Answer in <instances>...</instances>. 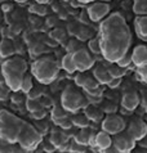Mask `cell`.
Returning a JSON list of instances; mask_svg holds the SVG:
<instances>
[{
	"instance_id": "obj_2",
	"label": "cell",
	"mask_w": 147,
	"mask_h": 153,
	"mask_svg": "<svg viewBox=\"0 0 147 153\" xmlns=\"http://www.w3.org/2000/svg\"><path fill=\"white\" fill-rule=\"evenodd\" d=\"M28 65L22 57H12L2 63V71L4 75V84L12 91H20L23 77L27 74Z\"/></svg>"
},
{
	"instance_id": "obj_29",
	"label": "cell",
	"mask_w": 147,
	"mask_h": 153,
	"mask_svg": "<svg viewBox=\"0 0 147 153\" xmlns=\"http://www.w3.org/2000/svg\"><path fill=\"white\" fill-rule=\"evenodd\" d=\"M88 49L90 53L96 54V56H101V44H99L98 37H94V39H90L88 42Z\"/></svg>"
},
{
	"instance_id": "obj_39",
	"label": "cell",
	"mask_w": 147,
	"mask_h": 153,
	"mask_svg": "<svg viewBox=\"0 0 147 153\" xmlns=\"http://www.w3.org/2000/svg\"><path fill=\"white\" fill-rule=\"evenodd\" d=\"M31 116L35 118V120H41V118H44L46 116V111H45V108H40L35 112H31Z\"/></svg>"
},
{
	"instance_id": "obj_41",
	"label": "cell",
	"mask_w": 147,
	"mask_h": 153,
	"mask_svg": "<svg viewBox=\"0 0 147 153\" xmlns=\"http://www.w3.org/2000/svg\"><path fill=\"white\" fill-rule=\"evenodd\" d=\"M116 105H114V104H107L106 105V108H103V111H106L107 112V114H112V113H116Z\"/></svg>"
},
{
	"instance_id": "obj_34",
	"label": "cell",
	"mask_w": 147,
	"mask_h": 153,
	"mask_svg": "<svg viewBox=\"0 0 147 153\" xmlns=\"http://www.w3.org/2000/svg\"><path fill=\"white\" fill-rule=\"evenodd\" d=\"M79 49H81V46H80V44H79V41L71 40L70 42H68V45H67V53L74 54L75 52H77Z\"/></svg>"
},
{
	"instance_id": "obj_47",
	"label": "cell",
	"mask_w": 147,
	"mask_h": 153,
	"mask_svg": "<svg viewBox=\"0 0 147 153\" xmlns=\"http://www.w3.org/2000/svg\"><path fill=\"white\" fill-rule=\"evenodd\" d=\"M132 153H147V149H143V148H141V149H134Z\"/></svg>"
},
{
	"instance_id": "obj_13",
	"label": "cell",
	"mask_w": 147,
	"mask_h": 153,
	"mask_svg": "<svg viewBox=\"0 0 147 153\" xmlns=\"http://www.w3.org/2000/svg\"><path fill=\"white\" fill-rule=\"evenodd\" d=\"M141 103V98L136 91H128L125 93L122 98V107L128 112L136 111L137 107Z\"/></svg>"
},
{
	"instance_id": "obj_6",
	"label": "cell",
	"mask_w": 147,
	"mask_h": 153,
	"mask_svg": "<svg viewBox=\"0 0 147 153\" xmlns=\"http://www.w3.org/2000/svg\"><path fill=\"white\" fill-rule=\"evenodd\" d=\"M41 142H43V135L39 133L32 125L26 122L22 131H21V134H20V137H18L17 144L27 152H32L39 147V144Z\"/></svg>"
},
{
	"instance_id": "obj_40",
	"label": "cell",
	"mask_w": 147,
	"mask_h": 153,
	"mask_svg": "<svg viewBox=\"0 0 147 153\" xmlns=\"http://www.w3.org/2000/svg\"><path fill=\"white\" fill-rule=\"evenodd\" d=\"M120 85H122V79H112L111 81L107 84V86L110 89H118Z\"/></svg>"
},
{
	"instance_id": "obj_49",
	"label": "cell",
	"mask_w": 147,
	"mask_h": 153,
	"mask_svg": "<svg viewBox=\"0 0 147 153\" xmlns=\"http://www.w3.org/2000/svg\"><path fill=\"white\" fill-rule=\"evenodd\" d=\"M13 1H16V3H26L27 0H13Z\"/></svg>"
},
{
	"instance_id": "obj_38",
	"label": "cell",
	"mask_w": 147,
	"mask_h": 153,
	"mask_svg": "<svg viewBox=\"0 0 147 153\" xmlns=\"http://www.w3.org/2000/svg\"><path fill=\"white\" fill-rule=\"evenodd\" d=\"M137 76L140 77V80L147 84V66L142 67V68H137Z\"/></svg>"
},
{
	"instance_id": "obj_22",
	"label": "cell",
	"mask_w": 147,
	"mask_h": 153,
	"mask_svg": "<svg viewBox=\"0 0 147 153\" xmlns=\"http://www.w3.org/2000/svg\"><path fill=\"white\" fill-rule=\"evenodd\" d=\"M67 113L62 107H54L53 109H52V121L54 122L56 125H58L61 121H63L67 116Z\"/></svg>"
},
{
	"instance_id": "obj_37",
	"label": "cell",
	"mask_w": 147,
	"mask_h": 153,
	"mask_svg": "<svg viewBox=\"0 0 147 153\" xmlns=\"http://www.w3.org/2000/svg\"><path fill=\"white\" fill-rule=\"evenodd\" d=\"M57 126H59V127H61V129H63V130H70L71 127H72V120H71L70 117H66L63 121L59 122Z\"/></svg>"
},
{
	"instance_id": "obj_8",
	"label": "cell",
	"mask_w": 147,
	"mask_h": 153,
	"mask_svg": "<svg viewBox=\"0 0 147 153\" xmlns=\"http://www.w3.org/2000/svg\"><path fill=\"white\" fill-rule=\"evenodd\" d=\"M110 4L109 3H102V1H96L90 3L88 8H86V14H88L89 19L92 22H102L105 18L110 16Z\"/></svg>"
},
{
	"instance_id": "obj_4",
	"label": "cell",
	"mask_w": 147,
	"mask_h": 153,
	"mask_svg": "<svg viewBox=\"0 0 147 153\" xmlns=\"http://www.w3.org/2000/svg\"><path fill=\"white\" fill-rule=\"evenodd\" d=\"M26 122L7 109H0V139L8 144H17Z\"/></svg>"
},
{
	"instance_id": "obj_46",
	"label": "cell",
	"mask_w": 147,
	"mask_h": 153,
	"mask_svg": "<svg viewBox=\"0 0 147 153\" xmlns=\"http://www.w3.org/2000/svg\"><path fill=\"white\" fill-rule=\"evenodd\" d=\"M4 84V75H3V71H2V66H0V85Z\"/></svg>"
},
{
	"instance_id": "obj_28",
	"label": "cell",
	"mask_w": 147,
	"mask_h": 153,
	"mask_svg": "<svg viewBox=\"0 0 147 153\" xmlns=\"http://www.w3.org/2000/svg\"><path fill=\"white\" fill-rule=\"evenodd\" d=\"M109 72H110V75H111L112 79H122L123 76L127 74V70L122 68V67H119L115 63V65H112V66L109 67Z\"/></svg>"
},
{
	"instance_id": "obj_42",
	"label": "cell",
	"mask_w": 147,
	"mask_h": 153,
	"mask_svg": "<svg viewBox=\"0 0 147 153\" xmlns=\"http://www.w3.org/2000/svg\"><path fill=\"white\" fill-rule=\"evenodd\" d=\"M99 153H122V152L116 149L114 146H111L110 148H106V149H103V151H99Z\"/></svg>"
},
{
	"instance_id": "obj_20",
	"label": "cell",
	"mask_w": 147,
	"mask_h": 153,
	"mask_svg": "<svg viewBox=\"0 0 147 153\" xmlns=\"http://www.w3.org/2000/svg\"><path fill=\"white\" fill-rule=\"evenodd\" d=\"M90 134H92V130L88 129V127H85V129H80L79 131L76 133L75 135V142L77 144H81V146H89V138H90Z\"/></svg>"
},
{
	"instance_id": "obj_44",
	"label": "cell",
	"mask_w": 147,
	"mask_h": 153,
	"mask_svg": "<svg viewBox=\"0 0 147 153\" xmlns=\"http://www.w3.org/2000/svg\"><path fill=\"white\" fill-rule=\"evenodd\" d=\"M138 146H140L141 148H143V149H147V135L138 142Z\"/></svg>"
},
{
	"instance_id": "obj_48",
	"label": "cell",
	"mask_w": 147,
	"mask_h": 153,
	"mask_svg": "<svg viewBox=\"0 0 147 153\" xmlns=\"http://www.w3.org/2000/svg\"><path fill=\"white\" fill-rule=\"evenodd\" d=\"M50 1V0H35V3H39V4H44V5H45V4H48Z\"/></svg>"
},
{
	"instance_id": "obj_33",
	"label": "cell",
	"mask_w": 147,
	"mask_h": 153,
	"mask_svg": "<svg viewBox=\"0 0 147 153\" xmlns=\"http://www.w3.org/2000/svg\"><path fill=\"white\" fill-rule=\"evenodd\" d=\"M25 95L22 91H12V94H10V100H12V103H14V104H21L22 102L25 100Z\"/></svg>"
},
{
	"instance_id": "obj_9",
	"label": "cell",
	"mask_w": 147,
	"mask_h": 153,
	"mask_svg": "<svg viewBox=\"0 0 147 153\" xmlns=\"http://www.w3.org/2000/svg\"><path fill=\"white\" fill-rule=\"evenodd\" d=\"M72 56H74V62H75L76 70L79 72H88L94 67L96 59L86 49L81 48L77 52L74 53Z\"/></svg>"
},
{
	"instance_id": "obj_27",
	"label": "cell",
	"mask_w": 147,
	"mask_h": 153,
	"mask_svg": "<svg viewBox=\"0 0 147 153\" xmlns=\"http://www.w3.org/2000/svg\"><path fill=\"white\" fill-rule=\"evenodd\" d=\"M28 10L31 12L32 14L35 16H46V13H48V9H46V7L44 5V4H39V3H32L31 5H30Z\"/></svg>"
},
{
	"instance_id": "obj_3",
	"label": "cell",
	"mask_w": 147,
	"mask_h": 153,
	"mask_svg": "<svg viewBox=\"0 0 147 153\" xmlns=\"http://www.w3.org/2000/svg\"><path fill=\"white\" fill-rule=\"evenodd\" d=\"M59 65L52 56H43L36 58L32 62L31 67V75L35 77L40 84L49 85L56 81L59 75Z\"/></svg>"
},
{
	"instance_id": "obj_21",
	"label": "cell",
	"mask_w": 147,
	"mask_h": 153,
	"mask_svg": "<svg viewBox=\"0 0 147 153\" xmlns=\"http://www.w3.org/2000/svg\"><path fill=\"white\" fill-rule=\"evenodd\" d=\"M132 10L137 17L138 16H147V0H134Z\"/></svg>"
},
{
	"instance_id": "obj_50",
	"label": "cell",
	"mask_w": 147,
	"mask_h": 153,
	"mask_svg": "<svg viewBox=\"0 0 147 153\" xmlns=\"http://www.w3.org/2000/svg\"><path fill=\"white\" fill-rule=\"evenodd\" d=\"M98 1H102V3H109V1H111V0H98Z\"/></svg>"
},
{
	"instance_id": "obj_11",
	"label": "cell",
	"mask_w": 147,
	"mask_h": 153,
	"mask_svg": "<svg viewBox=\"0 0 147 153\" xmlns=\"http://www.w3.org/2000/svg\"><path fill=\"white\" fill-rule=\"evenodd\" d=\"M127 133L138 143L147 135V124L140 117H136L127 125Z\"/></svg>"
},
{
	"instance_id": "obj_10",
	"label": "cell",
	"mask_w": 147,
	"mask_h": 153,
	"mask_svg": "<svg viewBox=\"0 0 147 153\" xmlns=\"http://www.w3.org/2000/svg\"><path fill=\"white\" fill-rule=\"evenodd\" d=\"M112 146L122 153H132L136 149L137 142L127 131H123V133L116 134L112 137Z\"/></svg>"
},
{
	"instance_id": "obj_16",
	"label": "cell",
	"mask_w": 147,
	"mask_h": 153,
	"mask_svg": "<svg viewBox=\"0 0 147 153\" xmlns=\"http://www.w3.org/2000/svg\"><path fill=\"white\" fill-rule=\"evenodd\" d=\"M16 56V46L14 42L8 40V39H3L0 41V58L2 59H8Z\"/></svg>"
},
{
	"instance_id": "obj_19",
	"label": "cell",
	"mask_w": 147,
	"mask_h": 153,
	"mask_svg": "<svg viewBox=\"0 0 147 153\" xmlns=\"http://www.w3.org/2000/svg\"><path fill=\"white\" fill-rule=\"evenodd\" d=\"M61 68H63L67 74H75L77 71L76 70V66H75V62H74V56L70 53H66L64 56L62 57V61H61Z\"/></svg>"
},
{
	"instance_id": "obj_14",
	"label": "cell",
	"mask_w": 147,
	"mask_h": 153,
	"mask_svg": "<svg viewBox=\"0 0 147 153\" xmlns=\"http://www.w3.org/2000/svg\"><path fill=\"white\" fill-rule=\"evenodd\" d=\"M134 31L138 39L147 42V16H138L134 18Z\"/></svg>"
},
{
	"instance_id": "obj_52",
	"label": "cell",
	"mask_w": 147,
	"mask_h": 153,
	"mask_svg": "<svg viewBox=\"0 0 147 153\" xmlns=\"http://www.w3.org/2000/svg\"><path fill=\"white\" fill-rule=\"evenodd\" d=\"M145 108H146V113H147V100H145Z\"/></svg>"
},
{
	"instance_id": "obj_5",
	"label": "cell",
	"mask_w": 147,
	"mask_h": 153,
	"mask_svg": "<svg viewBox=\"0 0 147 153\" xmlns=\"http://www.w3.org/2000/svg\"><path fill=\"white\" fill-rule=\"evenodd\" d=\"M89 105V100L77 90L68 86L61 94V107L68 113H77L80 109H84Z\"/></svg>"
},
{
	"instance_id": "obj_35",
	"label": "cell",
	"mask_w": 147,
	"mask_h": 153,
	"mask_svg": "<svg viewBox=\"0 0 147 153\" xmlns=\"http://www.w3.org/2000/svg\"><path fill=\"white\" fill-rule=\"evenodd\" d=\"M84 146H81V144H77L75 140H74V143H70V151L71 153H84L85 149H84Z\"/></svg>"
},
{
	"instance_id": "obj_32",
	"label": "cell",
	"mask_w": 147,
	"mask_h": 153,
	"mask_svg": "<svg viewBox=\"0 0 147 153\" xmlns=\"http://www.w3.org/2000/svg\"><path fill=\"white\" fill-rule=\"evenodd\" d=\"M10 94H12V90L7 86L5 84L0 85V100L5 102L7 99H9V98H10Z\"/></svg>"
},
{
	"instance_id": "obj_12",
	"label": "cell",
	"mask_w": 147,
	"mask_h": 153,
	"mask_svg": "<svg viewBox=\"0 0 147 153\" xmlns=\"http://www.w3.org/2000/svg\"><path fill=\"white\" fill-rule=\"evenodd\" d=\"M132 62L136 68H142L147 66V45L140 44L132 50Z\"/></svg>"
},
{
	"instance_id": "obj_15",
	"label": "cell",
	"mask_w": 147,
	"mask_h": 153,
	"mask_svg": "<svg viewBox=\"0 0 147 153\" xmlns=\"http://www.w3.org/2000/svg\"><path fill=\"white\" fill-rule=\"evenodd\" d=\"M92 76L97 80V82H98L99 85H107V84H109L111 80H112L110 72H109V68H106V67H103V66H101V65L96 66V67L93 68Z\"/></svg>"
},
{
	"instance_id": "obj_31",
	"label": "cell",
	"mask_w": 147,
	"mask_h": 153,
	"mask_svg": "<svg viewBox=\"0 0 147 153\" xmlns=\"http://www.w3.org/2000/svg\"><path fill=\"white\" fill-rule=\"evenodd\" d=\"M116 65H118L119 67H122V68H125L127 70L128 67H130L133 65V62H132V53H127V54H124V56L119 59L118 62H116Z\"/></svg>"
},
{
	"instance_id": "obj_7",
	"label": "cell",
	"mask_w": 147,
	"mask_h": 153,
	"mask_svg": "<svg viewBox=\"0 0 147 153\" xmlns=\"http://www.w3.org/2000/svg\"><path fill=\"white\" fill-rule=\"evenodd\" d=\"M101 127L103 131H106L107 134H110L111 137H114L116 134H120L125 131L127 129V122L125 120L119 116L116 113H112V114H107V116L103 118L102 122H101Z\"/></svg>"
},
{
	"instance_id": "obj_25",
	"label": "cell",
	"mask_w": 147,
	"mask_h": 153,
	"mask_svg": "<svg viewBox=\"0 0 147 153\" xmlns=\"http://www.w3.org/2000/svg\"><path fill=\"white\" fill-rule=\"evenodd\" d=\"M32 88H34L32 75H27V74H26V76H25L23 80H22V84H21V91H22L23 94L27 95L28 93L32 90Z\"/></svg>"
},
{
	"instance_id": "obj_30",
	"label": "cell",
	"mask_w": 147,
	"mask_h": 153,
	"mask_svg": "<svg viewBox=\"0 0 147 153\" xmlns=\"http://www.w3.org/2000/svg\"><path fill=\"white\" fill-rule=\"evenodd\" d=\"M26 107H27V111L30 113L35 112V111H38V109H40V108H45L39 99H27L26 100Z\"/></svg>"
},
{
	"instance_id": "obj_53",
	"label": "cell",
	"mask_w": 147,
	"mask_h": 153,
	"mask_svg": "<svg viewBox=\"0 0 147 153\" xmlns=\"http://www.w3.org/2000/svg\"><path fill=\"white\" fill-rule=\"evenodd\" d=\"M61 1H71V0H61Z\"/></svg>"
},
{
	"instance_id": "obj_24",
	"label": "cell",
	"mask_w": 147,
	"mask_h": 153,
	"mask_svg": "<svg viewBox=\"0 0 147 153\" xmlns=\"http://www.w3.org/2000/svg\"><path fill=\"white\" fill-rule=\"evenodd\" d=\"M0 153H30L23 148H21L18 144H8L4 143L3 147L0 148Z\"/></svg>"
},
{
	"instance_id": "obj_43",
	"label": "cell",
	"mask_w": 147,
	"mask_h": 153,
	"mask_svg": "<svg viewBox=\"0 0 147 153\" xmlns=\"http://www.w3.org/2000/svg\"><path fill=\"white\" fill-rule=\"evenodd\" d=\"M89 146L96 148V133L92 131V134H90V138H89Z\"/></svg>"
},
{
	"instance_id": "obj_18",
	"label": "cell",
	"mask_w": 147,
	"mask_h": 153,
	"mask_svg": "<svg viewBox=\"0 0 147 153\" xmlns=\"http://www.w3.org/2000/svg\"><path fill=\"white\" fill-rule=\"evenodd\" d=\"M84 114L92 122H99L102 120V111H99L96 105H93V104H89L88 107L84 108Z\"/></svg>"
},
{
	"instance_id": "obj_36",
	"label": "cell",
	"mask_w": 147,
	"mask_h": 153,
	"mask_svg": "<svg viewBox=\"0 0 147 153\" xmlns=\"http://www.w3.org/2000/svg\"><path fill=\"white\" fill-rule=\"evenodd\" d=\"M41 95H43V91L40 90V89H38V88L34 86L32 90L30 91L26 97H27V99H40Z\"/></svg>"
},
{
	"instance_id": "obj_1",
	"label": "cell",
	"mask_w": 147,
	"mask_h": 153,
	"mask_svg": "<svg viewBox=\"0 0 147 153\" xmlns=\"http://www.w3.org/2000/svg\"><path fill=\"white\" fill-rule=\"evenodd\" d=\"M101 56L110 63H116L129 52L132 32L127 21L120 13H112L99 25Z\"/></svg>"
},
{
	"instance_id": "obj_45",
	"label": "cell",
	"mask_w": 147,
	"mask_h": 153,
	"mask_svg": "<svg viewBox=\"0 0 147 153\" xmlns=\"http://www.w3.org/2000/svg\"><path fill=\"white\" fill-rule=\"evenodd\" d=\"M76 1L80 3V4H90V3L96 1V0H76Z\"/></svg>"
},
{
	"instance_id": "obj_23",
	"label": "cell",
	"mask_w": 147,
	"mask_h": 153,
	"mask_svg": "<svg viewBox=\"0 0 147 153\" xmlns=\"http://www.w3.org/2000/svg\"><path fill=\"white\" fill-rule=\"evenodd\" d=\"M71 120H72V125L76 126V127H79V129H85V127H88L89 124H90V121L86 118V116L84 113L83 114L75 113V116H74Z\"/></svg>"
},
{
	"instance_id": "obj_26",
	"label": "cell",
	"mask_w": 147,
	"mask_h": 153,
	"mask_svg": "<svg viewBox=\"0 0 147 153\" xmlns=\"http://www.w3.org/2000/svg\"><path fill=\"white\" fill-rule=\"evenodd\" d=\"M92 77H93V76L89 75L88 72H79V74L75 76V84H76L79 88L83 89L85 85L89 82V80L92 79Z\"/></svg>"
},
{
	"instance_id": "obj_17",
	"label": "cell",
	"mask_w": 147,
	"mask_h": 153,
	"mask_svg": "<svg viewBox=\"0 0 147 153\" xmlns=\"http://www.w3.org/2000/svg\"><path fill=\"white\" fill-rule=\"evenodd\" d=\"M112 146V137L107 134L106 131H99L96 134V148L99 151H103L106 148H110Z\"/></svg>"
},
{
	"instance_id": "obj_51",
	"label": "cell",
	"mask_w": 147,
	"mask_h": 153,
	"mask_svg": "<svg viewBox=\"0 0 147 153\" xmlns=\"http://www.w3.org/2000/svg\"><path fill=\"white\" fill-rule=\"evenodd\" d=\"M4 143H5V142H3V140H2V139H0V148H2V147H3V144H4Z\"/></svg>"
}]
</instances>
